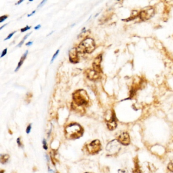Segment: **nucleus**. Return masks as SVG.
I'll use <instances>...</instances> for the list:
<instances>
[{"mask_svg": "<svg viewBox=\"0 0 173 173\" xmlns=\"http://www.w3.org/2000/svg\"><path fill=\"white\" fill-rule=\"evenodd\" d=\"M24 41H25V40H22L19 43V44H18L17 46H18V47H21V46H22V45L24 44Z\"/></svg>", "mask_w": 173, "mask_h": 173, "instance_id": "5701e85b", "label": "nucleus"}, {"mask_svg": "<svg viewBox=\"0 0 173 173\" xmlns=\"http://www.w3.org/2000/svg\"><path fill=\"white\" fill-rule=\"evenodd\" d=\"M28 53V50H26L25 51V52L23 54V56L21 57L20 60V61L18 62V66H17V68H16V69L15 70V72H17V71H18V70L20 69V68L22 66V64L24 63V61H25V60L26 58V56H27Z\"/></svg>", "mask_w": 173, "mask_h": 173, "instance_id": "9b49d317", "label": "nucleus"}, {"mask_svg": "<svg viewBox=\"0 0 173 173\" xmlns=\"http://www.w3.org/2000/svg\"><path fill=\"white\" fill-rule=\"evenodd\" d=\"M7 24H5V25H3V26H1V28H0V30H1L2 29H3V28H4V27H5V26H6V25H7Z\"/></svg>", "mask_w": 173, "mask_h": 173, "instance_id": "c756f323", "label": "nucleus"}, {"mask_svg": "<svg viewBox=\"0 0 173 173\" xmlns=\"http://www.w3.org/2000/svg\"><path fill=\"white\" fill-rule=\"evenodd\" d=\"M15 33H16V31L13 32L12 33L10 34L8 36H7V37L5 39V40H8V39H10V38H11L13 36V35H14V34H15Z\"/></svg>", "mask_w": 173, "mask_h": 173, "instance_id": "f3484780", "label": "nucleus"}, {"mask_svg": "<svg viewBox=\"0 0 173 173\" xmlns=\"http://www.w3.org/2000/svg\"><path fill=\"white\" fill-rule=\"evenodd\" d=\"M59 52H60V50L58 49V50H57V51H56V52L55 53H54V55L52 57V59H51V64H52V62H53V61H54V60L56 59V57H57Z\"/></svg>", "mask_w": 173, "mask_h": 173, "instance_id": "ddd939ff", "label": "nucleus"}, {"mask_svg": "<svg viewBox=\"0 0 173 173\" xmlns=\"http://www.w3.org/2000/svg\"><path fill=\"white\" fill-rule=\"evenodd\" d=\"M3 171H1V173H3Z\"/></svg>", "mask_w": 173, "mask_h": 173, "instance_id": "7c9ffc66", "label": "nucleus"}, {"mask_svg": "<svg viewBox=\"0 0 173 173\" xmlns=\"http://www.w3.org/2000/svg\"><path fill=\"white\" fill-rule=\"evenodd\" d=\"M120 143L118 140H113L108 144L107 150L110 154L113 155L119 152L121 149V146Z\"/></svg>", "mask_w": 173, "mask_h": 173, "instance_id": "20e7f679", "label": "nucleus"}, {"mask_svg": "<svg viewBox=\"0 0 173 173\" xmlns=\"http://www.w3.org/2000/svg\"><path fill=\"white\" fill-rule=\"evenodd\" d=\"M46 2H47L46 0H44L43 1H42L41 3L40 4L38 5V8H39L40 7H42V6L45 4V3H46Z\"/></svg>", "mask_w": 173, "mask_h": 173, "instance_id": "6ab92c4d", "label": "nucleus"}, {"mask_svg": "<svg viewBox=\"0 0 173 173\" xmlns=\"http://www.w3.org/2000/svg\"><path fill=\"white\" fill-rule=\"evenodd\" d=\"M87 149L90 153H96L100 151L101 148V145L98 140H95L92 142L87 146Z\"/></svg>", "mask_w": 173, "mask_h": 173, "instance_id": "39448f33", "label": "nucleus"}, {"mask_svg": "<svg viewBox=\"0 0 173 173\" xmlns=\"http://www.w3.org/2000/svg\"><path fill=\"white\" fill-rule=\"evenodd\" d=\"M73 99L75 104L79 106H85L89 102V96L83 89H79L73 93Z\"/></svg>", "mask_w": 173, "mask_h": 173, "instance_id": "7ed1b4c3", "label": "nucleus"}, {"mask_svg": "<svg viewBox=\"0 0 173 173\" xmlns=\"http://www.w3.org/2000/svg\"><path fill=\"white\" fill-rule=\"evenodd\" d=\"M35 12H36V11H35V10H34V11H33V12H32V13H31V14H28V17L31 16H32V15H33V14H34V13H35Z\"/></svg>", "mask_w": 173, "mask_h": 173, "instance_id": "cd10ccee", "label": "nucleus"}, {"mask_svg": "<svg viewBox=\"0 0 173 173\" xmlns=\"http://www.w3.org/2000/svg\"><path fill=\"white\" fill-rule=\"evenodd\" d=\"M43 147H44V148L45 149H47V148H48V147H47V143H46V142L45 140H43Z\"/></svg>", "mask_w": 173, "mask_h": 173, "instance_id": "412c9836", "label": "nucleus"}, {"mask_svg": "<svg viewBox=\"0 0 173 173\" xmlns=\"http://www.w3.org/2000/svg\"><path fill=\"white\" fill-rule=\"evenodd\" d=\"M9 158V156L8 155H4L3 156H2L1 157V161L2 163H5Z\"/></svg>", "mask_w": 173, "mask_h": 173, "instance_id": "f8f14e48", "label": "nucleus"}, {"mask_svg": "<svg viewBox=\"0 0 173 173\" xmlns=\"http://www.w3.org/2000/svg\"><path fill=\"white\" fill-rule=\"evenodd\" d=\"M8 18V16H4L0 17V22H2L4 21L7 18Z\"/></svg>", "mask_w": 173, "mask_h": 173, "instance_id": "dca6fc26", "label": "nucleus"}, {"mask_svg": "<svg viewBox=\"0 0 173 173\" xmlns=\"http://www.w3.org/2000/svg\"><path fill=\"white\" fill-rule=\"evenodd\" d=\"M82 132V129L80 125L72 123L66 128V136L69 139H75L81 137Z\"/></svg>", "mask_w": 173, "mask_h": 173, "instance_id": "f257e3e1", "label": "nucleus"}, {"mask_svg": "<svg viewBox=\"0 0 173 173\" xmlns=\"http://www.w3.org/2000/svg\"><path fill=\"white\" fill-rule=\"evenodd\" d=\"M89 72L87 74V76L89 79H90V80H95V79H97L98 77V72L94 71V70H89Z\"/></svg>", "mask_w": 173, "mask_h": 173, "instance_id": "9d476101", "label": "nucleus"}, {"mask_svg": "<svg viewBox=\"0 0 173 173\" xmlns=\"http://www.w3.org/2000/svg\"><path fill=\"white\" fill-rule=\"evenodd\" d=\"M107 126L110 130H113L116 127L117 124L116 122L115 116L114 114H112L109 119H107Z\"/></svg>", "mask_w": 173, "mask_h": 173, "instance_id": "6e6552de", "label": "nucleus"}, {"mask_svg": "<svg viewBox=\"0 0 173 173\" xmlns=\"http://www.w3.org/2000/svg\"><path fill=\"white\" fill-rule=\"evenodd\" d=\"M118 141L121 144L124 145H128L130 143V138L128 133L123 132L121 133L118 138Z\"/></svg>", "mask_w": 173, "mask_h": 173, "instance_id": "423d86ee", "label": "nucleus"}, {"mask_svg": "<svg viewBox=\"0 0 173 173\" xmlns=\"http://www.w3.org/2000/svg\"><path fill=\"white\" fill-rule=\"evenodd\" d=\"M121 173H133V172L130 171L129 170H127V169H125V170H121Z\"/></svg>", "mask_w": 173, "mask_h": 173, "instance_id": "a211bd4d", "label": "nucleus"}, {"mask_svg": "<svg viewBox=\"0 0 173 173\" xmlns=\"http://www.w3.org/2000/svg\"><path fill=\"white\" fill-rule=\"evenodd\" d=\"M31 125H30L29 126L27 127V129H26V133L27 134H29V133H30V131H31Z\"/></svg>", "mask_w": 173, "mask_h": 173, "instance_id": "4be33fe9", "label": "nucleus"}, {"mask_svg": "<svg viewBox=\"0 0 173 173\" xmlns=\"http://www.w3.org/2000/svg\"><path fill=\"white\" fill-rule=\"evenodd\" d=\"M7 48L5 49L4 50H3V52L2 53L1 56V57H4L6 54H7Z\"/></svg>", "mask_w": 173, "mask_h": 173, "instance_id": "aec40b11", "label": "nucleus"}, {"mask_svg": "<svg viewBox=\"0 0 173 173\" xmlns=\"http://www.w3.org/2000/svg\"><path fill=\"white\" fill-rule=\"evenodd\" d=\"M31 26H28V25H27V26H26V27H25V28H22V29H21V32H25V31H28V30H29L30 29H31Z\"/></svg>", "mask_w": 173, "mask_h": 173, "instance_id": "2eb2a0df", "label": "nucleus"}, {"mask_svg": "<svg viewBox=\"0 0 173 173\" xmlns=\"http://www.w3.org/2000/svg\"><path fill=\"white\" fill-rule=\"evenodd\" d=\"M23 1H24L23 0H21V1H18V2L17 3V5L20 4V3H22V2Z\"/></svg>", "mask_w": 173, "mask_h": 173, "instance_id": "c85d7f7f", "label": "nucleus"}, {"mask_svg": "<svg viewBox=\"0 0 173 173\" xmlns=\"http://www.w3.org/2000/svg\"><path fill=\"white\" fill-rule=\"evenodd\" d=\"M77 49L75 48L71 49L69 53V60L71 62L77 63L78 62V56Z\"/></svg>", "mask_w": 173, "mask_h": 173, "instance_id": "0eeeda50", "label": "nucleus"}, {"mask_svg": "<svg viewBox=\"0 0 173 173\" xmlns=\"http://www.w3.org/2000/svg\"><path fill=\"white\" fill-rule=\"evenodd\" d=\"M168 168L169 170L173 172V159L169 163Z\"/></svg>", "mask_w": 173, "mask_h": 173, "instance_id": "4468645a", "label": "nucleus"}, {"mask_svg": "<svg viewBox=\"0 0 173 173\" xmlns=\"http://www.w3.org/2000/svg\"><path fill=\"white\" fill-rule=\"evenodd\" d=\"M41 28V25H38L37 26H35V30H38L39 29Z\"/></svg>", "mask_w": 173, "mask_h": 173, "instance_id": "bb28decb", "label": "nucleus"}, {"mask_svg": "<svg viewBox=\"0 0 173 173\" xmlns=\"http://www.w3.org/2000/svg\"><path fill=\"white\" fill-rule=\"evenodd\" d=\"M31 33H32V32H31V33H30L29 34H26V35H25V37L24 38V39H23V40H25V39H26V38H28V37L29 36V35H31Z\"/></svg>", "mask_w": 173, "mask_h": 173, "instance_id": "b1692460", "label": "nucleus"}, {"mask_svg": "<svg viewBox=\"0 0 173 173\" xmlns=\"http://www.w3.org/2000/svg\"><path fill=\"white\" fill-rule=\"evenodd\" d=\"M96 47V44L92 38H86L82 42L78 47L77 51L78 52L82 53H91L94 50Z\"/></svg>", "mask_w": 173, "mask_h": 173, "instance_id": "f03ea898", "label": "nucleus"}, {"mask_svg": "<svg viewBox=\"0 0 173 173\" xmlns=\"http://www.w3.org/2000/svg\"><path fill=\"white\" fill-rule=\"evenodd\" d=\"M102 60V55L100 54L94 59L93 62V67L94 71L98 72L101 70V62Z\"/></svg>", "mask_w": 173, "mask_h": 173, "instance_id": "1a4fd4ad", "label": "nucleus"}, {"mask_svg": "<svg viewBox=\"0 0 173 173\" xmlns=\"http://www.w3.org/2000/svg\"><path fill=\"white\" fill-rule=\"evenodd\" d=\"M17 143H18V145L20 146L21 145V143H20V138H19L17 139Z\"/></svg>", "mask_w": 173, "mask_h": 173, "instance_id": "393cba45", "label": "nucleus"}, {"mask_svg": "<svg viewBox=\"0 0 173 173\" xmlns=\"http://www.w3.org/2000/svg\"><path fill=\"white\" fill-rule=\"evenodd\" d=\"M33 44V42H29L28 43H26V46H30L31 45Z\"/></svg>", "mask_w": 173, "mask_h": 173, "instance_id": "a878e982", "label": "nucleus"}]
</instances>
